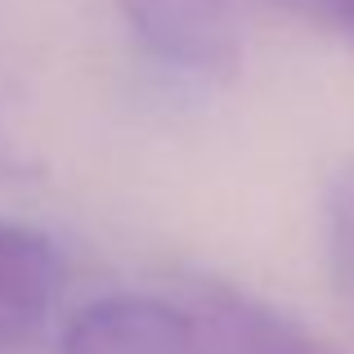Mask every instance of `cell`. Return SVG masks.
I'll use <instances>...</instances> for the list:
<instances>
[{
  "label": "cell",
  "instance_id": "6da1fadb",
  "mask_svg": "<svg viewBox=\"0 0 354 354\" xmlns=\"http://www.w3.org/2000/svg\"><path fill=\"white\" fill-rule=\"evenodd\" d=\"M126 27L157 63L198 81H225L242 63L234 0H117Z\"/></svg>",
  "mask_w": 354,
  "mask_h": 354
},
{
  "label": "cell",
  "instance_id": "7a4b0ae2",
  "mask_svg": "<svg viewBox=\"0 0 354 354\" xmlns=\"http://www.w3.org/2000/svg\"><path fill=\"white\" fill-rule=\"evenodd\" d=\"M59 354H207V337L193 310L139 292H113L72 314Z\"/></svg>",
  "mask_w": 354,
  "mask_h": 354
},
{
  "label": "cell",
  "instance_id": "3957f363",
  "mask_svg": "<svg viewBox=\"0 0 354 354\" xmlns=\"http://www.w3.org/2000/svg\"><path fill=\"white\" fill-rule=\"evenodd\" d=\"M193 314L207 337V354H341L292 314L225 283H202Z\"/></svg>",
  "mask_w": 354,
  "mask_h": 354
},
{
  "label": "cell",
  "instance_id": "277c9868",
  "mask_svg": "<svg viewBox=\"0 0 354 354\" xmlns=\"http://www.w3.org/2000/svg\"><path fill=\"white\" fill-rule=\"evenodd\" d=\"M59 278V251L41 229L0 220V354L23 346L45 323Z\"/></svg>",
  "mask_w": 354,
  "mask_h": 354
},
{
  "label": "cell",
  "instance_id": "5b68a950",
  "mask_svg": "<svg viewBox=\"0 0 354 354\" xmlns=\"http://www.w3.org/2000/svg\"><path fill=\"white\" fill-rule=\"evenodd\" d=\"M328 251H332V269H337L346 296L354 301V166L337 175L328 198Z\"/></svg>",
  "mask_w": 354,
  "mask_h": 354
},
{
  "label": "cell",
  "instance_id": "8992f818",
  "mask_svg": "<svg viewBox=\"0 0 354 354\" xmlns=\"http://www.w3.org/2000/svg\"><path fill=\"white\" fill-rule=\"evenodd\" d=\"M301 9H310L319 23L337 27V32H346L354 41V0H296Z\"/></svg>",
  "mask_w": 354,
  "mask_h": 354
}]
</instances>
